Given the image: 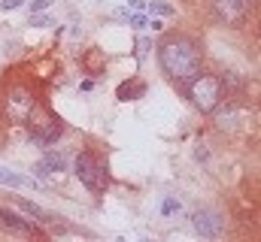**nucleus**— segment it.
<instances>
[{"instance_id":"f257e3e1","label":"nucleus","mask_w":261,"mask_h":242,"mask_svg":"<svg viewBox=\"0 0 261 242\" xmlns=\"http://www.w3.org/2000/svg\"><path fill=\"white\" fill-rule=\"evenodd\" d=\"M158 64L173 82H189V79H195L204 70V58H201L198 43L189 36H182V33H170V36L161 39Z\"/></svg>"},{"instance_id":"f03ea898","label":"nucleus","mask_w":261,"mask_h":242,"mask_svg":"<svg viewBox=\"0 0 261 242\" xmlns=\"http://www.w3.org/2000/svg\"><path fill=\"white\" fill-rule=\"evenodd\" d=\"M189 97H192V103H195L201 112H216V106L222 103V97H225L222 79L204 76V70H201V73L192 79V85H189Z\"/></svg>"},{"instance_id":"7ed1b4c3","label":"nucleus","mask_w":261,"mask_h":242,"mask_svg":"<svg viewBox=\"0 0 261 242\" xmlns=\"http://www.w3.org/2000/svg\"><path fill=\"white\" fill-rule=\"evenodd\" d=\"M73 173L79 176V182H82L88 191H103V185H106V176H103V170H100V164H97V157H94L91 151H82V154L76 157V164H73Z\"/></svg>"},{"instance_id":"20e7f679","label":"nucleus","mask_w":261,"mask_h":242,"mask_svg":"<svg viewBox=\"0 0 261 242\" xmlns=\"http://www.w3.org/2000/svg\"><path fill=\"white\" fill-rule=\"evenodd\" d=\"M33 109H36V97L27 88H12L6 94V115H9V121H15V124H24V121L33 115Z\"/></svg>"},{"instance_id":"39448f33","label":"nucleus","mask_w":261,"mask_h":242,"mask_svg":"<svg viewBox=\"0 0 261 242\" xmlns=\"http://www.w3.org/2000/svg\"><path fill=\"white\" fill-rule=\"evenodd\" d=\"M216 109H219V106H216ZM249 118H252V112H249L246 106L228 103L225 109H219V112H216V127H219V130L234 133V130H243V127L249 124Z\"/></svg>"},{"instance_id":"423d86ee","label":"nucleus","mask_w":261,"mask_h":242,"mask_svg":"<svg viewBox=\"0 0 261 242\" xmlns=\"http://www.w3.org/2000/svg\"><path fill=\"white\" fill-rule=\"evenodd\" d=\"M192 224H195V230H198L201 236L216 239V236H222L225 218H222L216 209H210V206H201V209H195V212H192Z\"/></svg>"},{"instance_id":"0eeeda50","label":"nucleus","mask_w":261,"mask_h":242,"mask_svg":"<svg viewBox=\"0 0 261 242\" xmlns=\"http://www.w3.org/2000/svg\"><path fill=\"white\" fill-rule=\"evenodd\" d=\"M213 9L225 24L240 27L249 15V0H213Z\"/></svg>"},{"instance_id":"6e6552de","label":"nucleus","mask_w":261,"mask_h":242,"mask_svg":"<svg viewBox=\"0 0 261 242\" xmlns=\"http://www.w3.org/2000/svg\"><path fill=\"white\" fill-rule=\"evenodd\" d=\"M0 227L9 230V233H21V236H43V230L36 227L33 218H24L12 209H0Z\"/></svg>"},{"instance_id":"1a4fd4ad","label":"nucleus","mask_w":261,"mask_h":242,"mask_svg":"<svg viewBox=\"0 0 261 242\" xmlns=\"http://www.w3.org/2000/svg\"><path fill=\"white\" fill-rule=\"evenodd\" d=\"M64 133V124L61 121H46V124H40V127H30V139L33 142H40L43 148H49V145H55V139Z\"/></svg>"},{"instance_id":"9d476101","label":"nucleus","mask_w":261,"mask_h":242,"mask_svg":"<svg viewBox=\"0 0 261 242\" xmlns=\"http://www.w3.org/2000/svg\"><path fill=\"white\" fill-rule=\"evenodd\" d=\"M15 206H18V209H21L24 215H30L33 221H43V224L55 218V215H49L46 209H40V206H36V203H30V200H21V197H15Z\"/></svg>"},{"instance_id":"9b49d317","label":"nucleus","mask_w":261,"mask_h":242,"mask_svg":"<svg viewBox=\"0 0 261 242\" xmlns=\"http://www.w3.org/2000/svg\"><path fill=\"white\" fill-rule=\"evenodd\" d=\"M143 91H146V85L140 82V79H131V82H122L119 85V100H137Z\"/></svg>"},{"instance_id":"f8f14e48","label":"nucleus","mask_w":261,"mask_h":242,"mask_svg":"<svg viewBox=\"0 0 261 242\" xmlns=\"http://www.w3.org/2000/svg\"><path fill=\"white\" fill-rule=\"evenodd\" d=\"M0 185H9V188H33V179L9 173V170H0Z\"/></svg>"},{"instance_id":"ddd939ff","label":"nucleus","mask_w":261,"mask_h":242,"mask_svg":"<svg viewBox=\"0 0 261 242\" xmlns=\"http://www.w3.org/2000/svg\"><path fill=\"white\" fill-rule=\"evenodd\" d=\"M43 164H46L49 170H55V173H61V170L67 167V160H64V154H55V151H49V154H46V160H43Z\"/></svg>"},{"instance_id":"4468645a","label":"nucleus","mask_w":261,"mask_h":242,"mask_svg":"<svg viewBox=\"0 0 261 242\" xmlns=\"http://www.w3.org/2000/svg\"><path fill=\"white\" fill-rule=\"evenodd\" d=\"M55 3V0H33V3H30V12H43V9H49Z\"/></svg>"},{"instance_id":"2eb2a0df","label":"nucleus","mask_w":261,"mask_h":242,"mask_svg":"<svg viewBox=\"0 0 261 242\" xmlns=\"http://www.w3.org/2000/svg\"><path fill=\"white\" fill-rule=\"evenodd\" d=\"M24 3V0H3V3H0V9H3V12H12V9H18Z\"/></svg>"},{"instance_id":"dca6fc26","label":"nucleus","mask_w":261,"mask_h":242,"mask_svg":"<svg viewBox=\"0 0 261 242\" xmlns=\"http://www.w3.org/2000/svg\"><path fill=\"white\" fill-rule=\"evenodd\" d=\"M170 212H179V203H176V200H167V203H164V215H170Z\"/></svg>"},{"instance_id":"f3484780","label":"nucleus","mask_w":261,"mask_h":242,"mask_svg":"<svg viewBox=\"0 0 261 242\" xmlns=\"http://www.w3.org/2000/svg\"><path fill=\"white\" fill-rule=\"evenodd\" d=\"M152 9L155 12H170V6H164V3H152Z\"/></svg>"},{"instance_id":"a211bd4d","label":"nucleus","mask_w":261,"mask_h":242,"mask_svg":"<svg viewBox=\"0 0 261 242\" xmlns=\"http://www.w3.org/2000/svg\"><path fill=\"white\" fill-rule=\"evenodd\" d=\"M134 27H146V18L143 15H134Z\"/></svg>"},{"instance_id":"6ab92c4d","label":"nucleus","mask_w":261,"mask_h":242,"mask_svg":"<svg viewBox=\"0 0 261 242\" xmlns=\"http://www.w3.org/2000/svg\"><path fill=\"white\" fill-rule=\"evenodd\" d=\"M128 3H131L134 9H143V0H128Z\"/></svg>"}]
</instances>
